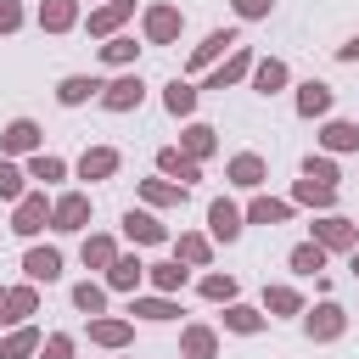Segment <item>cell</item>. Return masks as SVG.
<instances>
[{
  "label": "cell",
  "instance_id": "6da1fadb",
  "mask_svg": "<svg viewBox=\"0 0 359 359\" xmlns=\"http://www.w3.org/2000/svg\"><path fill=\"white\" fill-rule=\"evenodd\" d=\"M180 28H185V11L168 6V0H151V6L140 11V39H146V45H174Z\"/></svg>",
  "mask_w": 359,
  "mask_h": 359
},
{
  "label": "cell",
  "instance_id": "7a4b0ae2",
  "mask_svg": "<svg viewBox=\"0 0 359 359\" xmlns=\"http://www.w3.org/2000/svg\"><path fill=\"white\" fill-rule=\"evenodd\" d=\"M309 241L325 247V252H353L359 247V224L342 219V213H320V219H309Z\"/></svg>",
  "mask_w": 359,
  "mask_h": 359
},
{
  "label": "cell",
  "instance_id": "3957f363",
  "mask_svg": "<svg viewBox=\"0 0 359 359\" xmlns=\"http://www.w3.org/2000/svg\"><path fill=\"white\" fill-rule=\"evenodd\" d=\"M50 230H56V236L90 230V191H62V196H50Z\"/></svg>",
  "mask_w": 359,
  "mask_h": 359
},
{
  "label": "cell",
  "instance_id": "277c9868",
  "mask_svg": "<svg viewBox=\"0 0 359 359\" xmlns=\"http://www.w3.org/2000/svg\"><path fill=\"white\" fill-rule=\"evenodd\" d=\"M342 331H348V309H342V303L325 297V303L303 309V337H309V342H337Z\"/></svg>",
  "mask_w": 359,
  "mask_h": 359
},
{
  "label": "cell",
  "instance_id": "5b68a950",
  "mask_svg": "<svg viewBox=\"0 0 359 359\" xmlns=\"http://www.w3.org/2000/svg\"><path fill=\"white\" fill-rule=\"evenodd\" d=\"M236 45H241V34H236V28H208V34H202V45H191V62H185V67L202 79V73H208L213 62H224Z\"/></svg>",
  "mask_w": 359,
  "mask_h": 359
},
{
  "label": "cell",
  "instance_id": "8992f818",
  "mask_svg": "<svg viewBox=\"0 0 359 359\" xmlns=\"http://www.w3.org/2000/svg\"><path fill=\"white\" fill-rule=\"evenodd\" d=\"M252 62H258V56H252V45H236L224 62H213V67L202 73V84H196V90H230V84H241V79L252 73Z\"/></svg>",
  "mask_w": 359,
  "mask_h": 359
},
{
  "label": "cell",
  "instance_id": "52a82bcc",
  "mask_svg": "<svg viewBox=\"0 0 359 359\" xmlns=\"http://www.w3.org/2000/svg\"><path fill=\"white\" fill-rule=\"evenodd\" d=\"M34 151H45V129L34 123V118H11L6 129H0V157H34Z\"/></svg>",
  "mask_w": 359,
  "mask_h": 359
},
{
  "label": "cell",
  "instance_id": "ba28073f",
  "mask_svg": "<svg viewBox=\"0 0 359 359\" xmlns=\"http://www.w3.org/2000/svg\"><path fill=\"white\" fill-rule=\"evenodd\" d=\"M45 224H50V196H45V191H28L22 202H11V236L34 241Z\"/></svg>",
  "mask_w": 359,
  "mask_h": 359
},
{
  "label": "cell",
  "instance_id": "9c48e42d",
  "mask_svg": "<svg viewBox=\"0 0 359 359\" xmlns=\"http://www.w3.org/2000/svg\"><path fill=\"white\" fill-rule=\"evenodd\" d=\"M140 101H146V79H140V73H135V67H129V73H118V79H107V84H101V107H107V112H135V107H140Z\"/></svg>",
  "mask_w": 359,
  "mask_h": 359
},
{
  "label": "cell",
  "instance_id": "30bf717a",
  "mask_svg": "<svg viewBox=\"0 0 359 359\" xmlns=\"http://www.w3.org/2000/svg\"><path fill=\"white\" fill-rule=\"evenodd\" d=\"M118 224H123V241H135V247H163V241H174L168 224H163L151 208H129Z\"/></svg>",
  "mask_w": 359,
  "mask_h": 359
},
{
  "label": "cell",
  "instance_id": "8fae6325",
  "mask_svg": "<svg viewBox=\"0 0 359 359\" xmlns=\"http://www.w3.org/2000/svg\"><path fill=\"white\" fill-rule=\"evenodd\" d=\"M129 17H135V0H101V6H90L84 34H90V39H112V34H123Z\"/></svg>",
  "mask_w": 359,
  "mask_h": 359
},
{
  "label": "cell",
  "instance_id": "7c38bea8",
  "mask_svg": "<svg viewBox=\"0 0 359 359\" xmlns=\"http://www.w3.org/2000/svg\"><path fill=\"white\" fill-rule=\"evenodd\" d=\"M292 107H297V118H309V123L320 118V123H325V118H331V107H337V90H331L325 79H303V84H297V95H292Z\"/></svg>",
  "mask_w": 359,
  "mask_h": 359
},
{
  "label": "cell",
  "instance_id": "4fadbf2b",
  "mask_svg": "<svg viewBox=\"0 0 359 359\" xmlns=\"http://www.w3.org/2000/svg\"><path fill=\"white\" fill-rule=\"evenodd\" d=\"M241 230H247V219H241V208L230 202V196H213L208 202V241H241Z\"/></svg>",
  "mask_w": 359,
  "mask_h": 359
},
{
  "label": "cell",
  "instance_id": "5bb4252c",
  "mask_svg": "<svg viewBox=\"0 0 359 359\" xmlns=\"http://www.w3.org/2000/svg\"><path fill=\"white\" fill-rule=\"evenodd\" d=\"M90 342L107 348V353H123V348L135 342V320H123V314H95V320H90Z\"/></svg>",
  "mask_w": 359,
  "mask_h": 359
},
{
  "label": "cell",
  "instance_id": "9a60e30c",
  "mask_svg": "<svg viewBox=\"0 0 359 359\" xmlns=\"http://www.w3.org/2000/svg\"><path fill=\"white\" fill-rule=\"evenodd\" d=\"M224 180H230L236 191H264V180H269V163H264L258 151H236V157L224 163Z\"/></svg>",
  "mask_w": 359,
  "mask_h": 359
},
{
  "label": "cell",
  "instance_id": "2e32d148",
  "mask_svg": "<svg viewBox=\"0 0 359 359\" xmlns=\"http://www.w3.org/2000/svg\"><path fill=\"white\" fill-rule=\"evenodd\" d=\"M292 213H297V208H292L286 196H269V191H252V202L241 208L247 224H269V230H275V224H292Z\"/></svg>",
  "mask_w": 359,
  "mask_h": 359
},
{
  "label": "cell",
  "instance_id": "e0dca14e",
  "mask_svg": "<svg viewBox=\"0 0 359 359\" xmlns=\"http://www.w3.org/2000/svg\"><path fill=\"white\" fill-rule=\"evenodd\" d=\"M247 84H252L258 95H280V90L292 84V67H286L280 56H258V62H252V73H247Z\"/></svg>",
  "mask_w": 359,
  "mask_h": 359
},
{
  "label": "cell",
  "instance_id": "ac0fdd59",
  "mask_svg": "<svg viewBox=\"0 0 359 359\" xmlns=\"http://www.w3.org/2000/svg\"><path fill=\"white\" fill-rule=\"evenodd\" d=\"M73 168H79V180H112L123 168V157H118V146H84Z\"/></svg>",
  "mask_w": 359,
  "mask_h": 359
},
{
  "label": "cell",
  "instance_id": "d6986e66",
  "mask_svg": "<svg viewBox=\"0 0 359 359\" xmlns=\"http://www.w3.org/2000/svg\"><path fill=\"white\" fill-rule=\"evenodd\" d=\"M157 174H163V180H174V185H185V191H191V185H196V180H202V163H191V157H185V151H180V146H157Z\"/></svg>",
  "mask_w": 359,
  "mask_h": 359
},
{
  "label": "cell",
  "instance_id": "ffe728a7",
  "mask_svg": "<svg viewBox=\"0 0 359 359\" xmlns=\"http://www.w3.org/2000/svg\"><path fill=\"white\" fill-rule=\"evenodd\" d=\"M22 275H28L34 286H56V280H62V252H56V247H28V252H22Z\"/></svg>",
  "mask_w": 359,
  "mask_h": 359
},
{
  "label": "cell",
  "instance_id": "44dd1931",
  "mask_svg": "<svg viewBox=\"0 0 359 359\" xmlns=\"http://www.w3.org/2000/svg\"><path fill=\"white\" fill-rule=\"evenodd\" d=\"M258 309H264L269 320H292V314H303L309 303H303V292H297V286H286V280H275V286H269V280H264V303H258Z\"/></svg>",
  "mask_w": 359,
  "mask_h": 359
},
{
  "label": "cell",
  "instance_id": "7402d4cb",
  "mask_svg": "<svg viewBox=\"0 0 359 359\" xmlns=\"http://www.w3.org/2000/svg\"><path fill=\"white\" fill-rule=\"evenodd\" d=\"M320 151H325V157H348V151H359V123H348V118H325V123H320Z\"/></svg>",
  "mask_w": 359,
  "mask_h": 359
},
{
  "label": "cell",
  "instance_id": "603a6c76",
  "mask_svg": "<svg viewBox=\"0 0 359 359\" xmlns=\"http://www.w3.org/2000/svg\"><path fill=\"white\" fill-rule=\"evenodd\" d=\"M34 22H39V34H73L79 28V0H39Z\"/></svg>",
  "mask_w": 359,
  "mask_h": 359
},
{
  "label": "cell",
  "instance_id": "cb8c5ba5",
  "mask_svg": "<svg viewBox=\"0 0 359 359\" xmlns=\"http://www.w3.org/2000/svg\"><path fill=\"white\" fill-rule=\"evenodd\" d=\"M174 264H185V269H208V264H213V241H208L202 230H180V236H174Z\"/></svg>",
  "mask_w": 359,
  "mask_h": 359
},
{
  "label": "cell",
  "instance_id": "d4e9b609",
  "mask_svg": "<svg viewBox=\"0 0 359 359\" xmlns=\"http://www.w3.org/2000/svg\"><path fill=\"white\" fill-rule=\"evenodd\" d=\"M140 280H146V264H140L135 252H118L101 286H107V292H129V297H135V292H140Z\"/></svg>",
  "mask_w": 359,
  "mask_h": 359
},
{
  "label": "cell",
  "instance_id": "484cf974",
  "mask_svg": "<svg viewBox=\"0 0 359 359\" xmlns=\"http://www.w3.org/2000/svg\"><path fill=\"white\" fill-rule=\"evenodd\" d=\"M180 359H219V331L202 325V320H191L180 331Z\"/></svg>",
  "mask_w": 359,
  "mask_h": 359
},
{
  "label": "cell",
  "instance_id": "4316f807",
  "mask_svg": "<svg viewBox=\"0 0 359 359\" xmlns=\"http://www.w3.org/2000/svg\"><path fill=\"white\" fill-rule=\"evenodd\" d=\"M180 151H185L191 163H208V157L219 151V129H213V123H185V129H180Z\"/></svg>",
  "mask_w": 359,
  "mask_h": 359
},
{
  "label": "cell",
  "instance_id": "83f0119b",
  "mask_svg": "<svg viewBox=\"0 0 359 359\" xmlns=\"http://www.w3.org/2000/svg\"><path fill=\"white\" fill-rule=\"evenodd\" d=\"M185 185H174V180H163V174H151V180H140V202L157 213V208H185Z\"/></svg>",
  "mask_w": 359,
  "mask_h": 359
},
{
  "label": "cell",
  "instance_id": "f1b7e54d",
  "mask_svg": "<svg viewBox=\"0 0 359 359\" xmlns=\"http://www.w3.org/2000/svg\"><path fill=\"white\" fill-rule=\"evenodd\" d=\"M79 258H84V269H112V258H118V236H107V230H90L84 241H79Z\"/></svg>",
  "mask_w": 359,
  "mask_h": 359
},
{
  "label": "cell",
  "instance_id": "f546056e",
  "mask_svg": "<svg viewBox=\"0 0 359 359\" xmlns=\"http://www.w3.org/2000/svg\"><path fill=\"white\" fill-rule=\"evenodd\" d=\"M28 314H39V286L34 280L6 286V325H28Z\"/></svg>",
  "mask_w": 359,
  "mask_h": 359
},
{
  "label": "cell",
  "instance_id": "4dcf8cb0",
  "mask_svg": "<svg viewBox=\"0 0 359 359\" xmlns=\"http://www.w3.org/2000/svg\"><path fill=\"white\" fill-rule=\"evenodd\" d=\"M56 101H62V107H84V101H101V79H95V73H67V79L56 84Z\"/></svg>",
  "mask_w": 359,
  "mask_h": 359
},
{
  "label": "cell",
  "instance_id": "1f68e13d",
  "mask_svg": "<svg viewBox=\"0 0 359 359\" xmlns=\"http://www.w3.org/2000/svg\"><path fill=\"white\" fill-rule=\"evenodd\" d=\"M196 101H202V90H196L191 79H168V84H163V112H168V118H191Z\"/></svg>",
  "mask_w": 359,
  "mask_h": 359
},
{
  "label": "cell",
  "instance_id": "d6a6232c",
  "mask_svg": "<svg viewBox=\"0 0 359 359\" xmlns=\"http://www.w3.org/2000/svg\"><path fill=\"white\" fill-rule=\"evenodd\" d=\"M292 208H314V213H337V191L331 185H314V180H292Z\"/></svg>",
  "mask_w": 359,
  "mask_h": 359
},
{
  "label": "cell",
  "instance_id": "836d02e7",
  "mask_svg": "<svg viewBox=\"0 0 359 359\" xmlns=\"http://www.w3.org/2000/svg\"><path fill=\"white\" fill-rule=\"evenodd\" d=\"M264 325H269V314H264V309H252V303H241V297H236V303H224V331H236V337H258Z\"/></svg>",
  "mask_w": 359,
  "mask_h": 359
},
{
  "label": "cell",
  "instance_id": "e575fe53",
  "mask_svg": "<svg viewBox=\"0 0 359 359\" xmlns=\"http://www.w3.org/2000/svg\"><path fill=\"white\" fill-rule=\"evenodd\" d=\"M129 314H140V320H151V325H163V320H180V303L174 297H163V292H135L129 297Z\"/></svg>",
  "mask_w": 359,
  "mask_h": 359
},
{
  "label": "cell",
  "instance_id": "d590c367",
  "mask_svg": "<svg viewBox=\"0 0 359 359\" xmlns=\"http://www.w3.org/2000/svg\"><path fill=\"white\" fill-rule=\"evenodd\" d=\"M39 325H11L6 337H0V359H34L39 353Z\"/></svg>",
  "mask_w": 359,
  "mask_h": 359
},
{
  "label": "cell",
  "instance_id": "8d00e7d4",
  "mask_svg": "<svg viewBox=\"0 0 359 359\" xmlns=\"http://www.w3.org/2000/svg\"><path fill=\"white\" fill-rule=\"evenodd\" d=\"M22 174H28V180H39V191H45V185L67 180V163H62L56 151H34V157H22Z\"/></svg>",
  "mask_w": 359,
  "mask_h": 359
},
{
  "label": "cell",
  "instance_id": "74e56055",
  "mask_svg": "<svg viewBox=\"0 0 359 359\" xmlns=\"http://www.w3.org/2000/svg\"><path fill=\"white\" fill-rule=\"evenodd\" d=\"M146 280H151V292H163V297H174V292H185V280H191V269L185 264H146Z\"/></svg>",
  "mask_w": 359,
  "mask_h": 359
},
{
  "label": "cell",
  "instance_id": "f35d334b",
  "mask_svg": "<svg viewBox=\"0 0 359 359\" xmlns=\"http://www.w3.org/2000/svg\"><path fill=\"white\" fill-rule=\"evenodd\" d=\"M196 292H202L208 303H236V297H241V280H236L230 269H208V275L196 280Z\"/></svg>",
  "mask_w": 359,
  "mask_h": 359
},
{
  "label": "cell",
  "instance_id": "ab89813d",
  "mask_svg": "<svg viewBox=\"0 0 359 359\" xmlns=\"http://www.w3.org/2000/svg\"><path fill=\"white\" fill-rule=\"evenodd\" d=\"M101 62H107V67H118V73H129V67L140 62V45H135V34H112V39L101 45Z\"/></svg>",
  "mask_w": 359,
  "mask_h": 359
},
{
  "label": "cell",
  "instance_id": "60d3db41",
  "mask_svg": "<svg viewBox=\"0 0 359 359\" xmlns=\"http://www.w3.org/2000/svg\"><path fill=\"white\" fill-rule=\"evenodd\" d=\"M325 247H314V241H297L292 252H286V264H292V275H325Z\"/></svg>",
  "mask_w": 359,
  "mask_h": 359
},
{
  "label": "cell",
  "instance_id": "b9f144b4",
  "mask_svg": "<svg viewBox=\"0 0 359 359\" xmlns=\"http://www.w3.org/2000/svg\"><path fill=\"white\" fill-rule=\"evenodd\" d=\"M67 297H73V309H79V314H90V320H95V314H107V286H101V280H79Z\"/></svg>",
  "mask_w": 359,
  "mask_h": 359
},
{
  "label": "cell",
  "instance_id": "7bdbcfd3",
  "mask_svg": "<svg viewBox=\"0 0 359 359\" xmlns=\"http://www.w3.org/2000/svg\"><path fill=\"white\" fill-rule=\"evenodd\" d=\"M22 196H28V174H22V163L0 157V202H22Z\"/></svg>",
  "mask_w": 359,
  "mask_h": 359
},
{
  "label": "cell",
  "instance_id": "ee69618b",
  "mask_svg": "<svg viewBox=\"0 0 359 359\" xmlns=\"http://www.w3.org/2000/svg\"><path fill=\"white\" fill-rule=\"evenodd\" d=\"M303 180H314V185H331V191H337V180H342V174H337V157L309 151V157H303Z\"/></svg>",
  "mask_w": 359,
  "mask_h": 359
},
{
  "label": "cell",
  "instance_id": "f6af8a7d",
  "mask_svg": "<svg viewBox=\"0 0 359 359\" xmlns=\"http://www.w3.org/2000/svg\"><path fill=\"white\" fill-rule=\"evenodd\" d=\"M73 348H79V342H73L67 331H50V337L39 342V353H34V359H73Z\"/></svg>",
  "mask_w": 359,
  "mask_h": 359
},
{
  "label": "cell",
  "instance_id": "bcb514c9",
  "mask_svg": "<svg viewBox=\"0 0 359 359\" xmlns=\"http://www.w3.org/2000/svg\"><path fill=\"white\" fill-rule=\"evenodd\" d=\"M230 11H236L241 22H264V17L275 11V0H230Z\"/></svg>",
  "mask_w": 359,
  "mask_h": 359
},
{
  "label": "cell",
  "instance_id": "7dc6e473",
  "mask_svg": "<svg viewBox=\"0 0 359 359\" xmlns=\"http://www.w3.org/2000/svg\"><path fill=\"white\" fill-rule=\"evenodd\" d=\"M28 22V11H22V0H0V34H17Z\"/></svg>",
  "mask_w": 359,
  "mask_h": 359
},
{
  "label": "cell",
  "instance_id": "c3c4849f",
  "mask_svg": "<svg viewBox=\"0 0 359 359\" xmlns=\"http://www.w3.org/2000/svg\"><path fill=\"white\" fill-rule=\"evenodd\" d=\"M337 62H359V34H353V39H342V45H337Z\"/></svg>",
  "mask_w": 359,
  "mask_h": 359
},
{
  "label": "cell",
  "instance_id": "681fc988",
  "mask_svg": "<svg viewBox=\"0 0 359 359\" xmlns=\"http://www.w3.org/2000/svg\"><path fill=\"white\" fill-rule=\"evenodd\" d=\"M348 269H353V280H359V247H353V252H348Z\"/></svg>",
  "mask_w": 359,
  "mask_h": 359
},
{
  "label": "cell",
  "instance_id": "f907efd6",
  "mask_svg": "<svg viewBox=\"0 0 359 359\" xmlns=\"http://www.w3.org/2000/svg\"><path fill=\"white\" fill-rule=\"evenodd\" d=\"M0 325H6V286H0Z\"/></svg>",
  "mask_w": 359,
  "mask_h": 359
}]
</instances>
